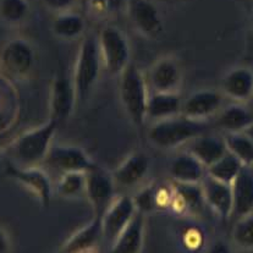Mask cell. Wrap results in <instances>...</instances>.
<instances>
[{
    "mask_svg": "<svg viewBox=\"0 0 253 253\" xmlns=\"http://www.w3.org/2000/svg\"><path fill=\"white\" fill-rule=\"evenodd\" d=\"M103 71L102 56L97 33H86L82 38L75 60L72 84L76 92L77 105H82L91 97Z\"/></svg>",
    "mask_w": 253,
    "mask_h": 253,
    "instance_id": "cell-1",
    "label": "cell"
},
{
    "mask_svg": "<svg viewBox=\"0 0 253 253\" xmlns=\"http://www.w3.org/2000/svg\"><path fill=\"white\" fill-rule=\"evenodd\" d=\"M209 132V121H196L177 115L167 120L152 123L147 130L149 144L163 151L186 146L193 138Z\"/></svg>",
    "mask_w": 253,
    "mask_h": 253,
    "instance_id": "cell-2",
    "label": "cell"
},
{
    "mask_svg": "<svg viewBox=\"0 0 253 253\" xmlns=\"http://www.w3.org/2000/svg\"><path fill=\"white\" fill-rule=\"evenodd\" d=\"M118 79L121 107L131 124L142 130L147 123V105L151 93L146 74L132 61Z\"/></svg>",
    "mask_w": 253,
    "mask_h": 253,
    "instance_id": "cell-3",
    "label": "cell"
},
{
    "mask_svg": "<svg viewBox=\"0 0 253 253\" xmlns=\"http://www.w3.org/2000/svg\"><path fill=\"white\" fill-rule=\"evenodd\" d=\"M59 125L51 119L21 133L10 146L12 161L21 167H40L53 146Z\"/></svg>",
    "mask_w": 253,
    "mask_h": 253,
    "instance_id": "cell-4",
    "label": "cell"
},
{
    "mask_svg": "<svg viewBox=\"0 0 253 253\" xmlns=\"http://www.w3.org/2000/svg\"><path fill=\"white\" fill-rule=\"evenodd\" d=\"M97 35L103 70L110 77H119L132 63L127 36L115 25L103 26Z\"/></svg>",
    "mask_w": 253,
    "mask_h": 253,
    "instance_id": "cell-5",
    "label": "cell"
},
{
    "mask_svg": "<svg viewBox=\"0 0 253 253\" xmlns=\"http://www.w3.org/2000/svg\"><path fill=\"white\" fill-rule=\"evenodd\" d=\"M36 60L35 48L26 38H11L0 48V71L11 81L27 80L33 72Z\"/></svg>",
    "mask_w": 253,
    "mask_h": 253,
    "instance_id": "cell-6",
    "label": "cell"
},
{
    "mask_svg": "<svg viewBox=\"0 0 253 253\" xmlns=\"http://www.w3.org/2000/svg\"><path fill=\"white\" fill-rule=\"evenodd\" d=\"M5 172L14 181L27 190L42 207L46 208L51 202L54 186L50 176L44 169L40 167H21L16 163L7 161Z\"/></svg>",
    "mask_w": 253,
    "mask_h": 253,
    "instance_id": "cell-7",
    "label": "cell"
},
{
    "mask_svg": "<svg viewBox=\"0 0 253 253\" xmlns=\"http://www.w3.org/2000/svg\"><path fill=\"white\" fill-rule=\"evenodd\" d=\"M86 175L84 197L92 207L93 215L102 216L116 197V185L112 172L95 163Z\"/></svg>",
    "mask_w": 253,
    "mask_h": 253,
    "instance_id": "cell-8",
    "label": "cell"
},
{
    "mask_svg": "<svg viewBox=\"0 0 253 253\" xmlns=\"http://www.w3.org/2000/svg\"><path fill=\"white\" fill-rule=\"evenodd\" d=\"M76 107L77 98L72 77L65 71H58L49 93V119L55 121L60 127L68 123Z\"/></svg>",
    "mask_w": 253,
    "mask_h": 253,
    "instance_id": "cell-9",
    "label": "cell"
},
{
    "mask_svg": "<svg viewBox=\"0 0 253 253\" xmlns=\"http://www.w3.org/2000/svg\"><path fill=\"white\" fill-rule=\"evenodd\" d=\"M137 214L132 196L116 195L110 206L100 216L103 239L112 245Z\"/></svg>",
    "mask_w": 253,
    "mask_h": 253,
    "instance_id": "cell-10",
    "label": "cell"
},
{
    "mask_svg": "<svg viewBox=\"0 0 253 253\" xmlns=\"http://www.w3.org/2000/svg\"><path fill=\"white\" fill-rule=\"evenodd\" d=\"M43 165L61 175L71 171L86 172L95 165V162L81 147L72 144H53Z\"/></svg>",
    "mask_w": 253,
    "mask_h": 253,
    "instance_id": "cell-11",
    "label": "cell"
},
{
    "mask_svg": "<svg viewBox=\"0 0 253 253\" xmlns=\"http://www.w3.org/2000/svg\"><path fill=\"white\" fill-rule=\"evenodd\" d=\"M146 79L151 92H180L184 82V69L179 59L165 55L152 64Z\"/></svg>",
    "mask_w": 253,
    "mask_h": 253,
    "instance_id": "cell-12",
    "label": "cell"
},
{
    "mask_svg": "<svg viewBox=\"0 0 253 253\" xmlns=\"http://www.w3.org/2000/svg\"><path fill=\"white\" fill-rule=\"evenodd\" d=\"M225 95L220 89L202 88L192 92L182 100L181 115L196 121H209L225 105Z\"/></svg>",
    "mask_w": 253,
    "mask_h": 253,
    "instance_id": "cell-13",
    "label": "cell"
},
{
    "mask_svg": "<svg viewBox=\"0 0 253 253\" xmlns=\"http://www.w3.org/2000/svg\"><path fill=\"white\" fill-rule=\"evenodd\" d=\"M130 19L135 30L147 40H157L164 32L162 12L151 0H135L130 6Z\"/></svg>",
    "mask_w": 253,
    "mask_h": 253,
    "instance_id": "cell-14",
    "label": "cell"
},
{
    "mask_svg": "<svg viewBox=\"0 0 253 253\" xmlns=\"http://www.w3.org/2000/svg\"><path fill=\"white\" fill-rule=\"evenodd\" d=\"M151 169V159L148 154L142 151H135L128 154L112 172L116 187L130 188L137 187L143 182Z\"/></svg>",
    "mask_w": 253,
    "mask_h": 253,
    "instance_id": "cell-15",
    "label": "cell"
},
{
    "mask_svg": "<svg viewBox=\"0 0 253 253\" xmlns=\"http://www.w3.org/2000/svg\"><path fill=\"white\" fill-rule=\"evenodd\" d=\"M220 91L226 99L237 103H249L253 98V69L237 65L224 74Z\"/></svg>",
    "mask_w": 253,
    "mask_h": 253,
    "instance_id": "cell-16",
    "label": "cell"
},
{
    "mask_svg": "<svg viewBox=\"0 0 253 253\" xmlns=\"http://www.w3.org/2000/svg\"><path fill=\"white\" fill-rule=\"evenodd\" d=\"M203 198L208 206L221 220L231 219L232 214V190L231 185L213 179L207 174L201 181Z\"/></svg>",
    "mask_w": 253,
    "mask_h": 253,
    "instance_id": "cell-17",
    "label": "cell"
},
{
    "mask_svg": "<svg viewBox=\"0 0 253 253\" xmlns=\"http://www.w3.org/2000/svg\"><path fill=\"white\" fill-rule=\"evenodd\" d=\"M215 125L224 133L245 132L253 126V109L247 103L225 104L215 116Z\"/></svg>",
    "mask_w": 253,
    "mask_h": 253,
    "instance_id": "cell-18",
    "label": "cell"
},
{
    "mask_svg": "<svg viewBox=\"0 0 253 253\" xmlns=\"http://www.w3.org/2000/svg\"><path fill=\"white\" fill-rule=\"evenodd\" d=\"M169 175L171 182L180 184H201L207 175V168L185 149L170 162Z\"/></svg>",
    "mask_w": 253,
    "mask_h": 253,
    "instance_id": "cell-19",
    "label": "cell"
},
{
    "mask_svg": "<svg viewBox=\"0 0 253 253\" xmlns=\"http://www.w3.org/2000/svg\"><path fill=\"white\" fill-rule=\"evenodd\" d=\"M232 190V214L231 219L242 218L253 213V171L252 168L241 170L234 182Z\"/></svg>",
    "mask_w": 253,
    "mask_h": 253,
    "instance_id": "cell-20",
    "label": "cell"
},
{
    "mask_svg": "<svg viewBox=\"0 0 253 253\" xmlns=\"http://www.w3.org/2000/svg\"><path fill=\"white\" fill-rule=\"evenodd\" d=\"M186 147H187L186 151L196 157L206 168L211 167V164H214L228 153L224 136L220 137V136L209 132L193 138L192 141L186 144Z\"/></svg>",
    "mask_w": 253,
    "mask_h": 253,
    "instance_id": "cell-21",
    "label": "cell"
},
{
    "mask_svg": "<svg viewBox=\"0 0 253 253\" xmlns=\"http://www.w3.org/2000/svg\"><path fill=\"white\" fill-rule=\"evenodd\" d=\"M182 100L180 92H151L147 105V121L152 123L181 114Z\"/></svg>",
    "mask_w": 253,
    "mask_h": 253,
    "instance_id": "cell-22",
    "label": "cell"
},
{
    "mask_svg": "<svg viewBox=\"0 0 253 253\" xmlns=\"http://www.w3.org/2000/svg\"><path fill=\"white\" fill-rule=\"evenodd\" d=\"M146 218L144 214L137 211L132 221L110 245L109 253H141L146 234Z\"/></svg>",
    "mask_w": 253,
    "mask_h": 253,
    "instance_id": "cell-23",
    "label": "cell"
},
{
    "mask_svg": "<svg viewBox=\"0 0 253 253\" xmlns=\"http://www.w3.org/2000/svg\"><path fill=\"white\" fill-rule=\"evenodd\" d=\"M103 239L100 216L93 215L92 220L71 235L61 246L59 253H81L94 249L97 242Z\"/></svg>",
    "mask_w": 253,
    "mask_h": 253,
    "instance_id": "cell-24",
    "label": "cell"
},
{
    "mask_svg": "<svg viewBox=\"0 0 253 253\" xmlns=\"http://www.w3.org/2000/svg\"><path fill=\"white\" fill-rule=\"evenodd\" d=\"M171 185L174 187V198H172L170 208L174 211L182 214H195L200 211L206 205L200 184L171 182Z\"/></svg>",
    "mask_w": 253,
    "mask_h": 253,
    "instance_id": "cell-25",
    "label": "cell"
},
{
    "mask_svg": "<svg viewBox=\"0 0 253 253\" xmlns=\"http://www.w3.org/2000/svg\"><path fill=\"white\" fill-rule=\"evenodd\" d=\"M54 36L63 41H76L86 35V21L74 11L56 14L51 23Z\"/></svg>",
    "mask_w": 253,
    "mask_h": 253,
    "instance_id": "cell-26",
    "label": "cell"
},
{
    "mask_svg": "<svg viewBox=\"0 0 253 253\" xmlns=\"http://www.w3.org/2000/svg\"><path fill=\"white\" fill-rule=\"evenodd\" d=\"M226 148L232 156L236 157L242 165L246 168H253V138L249 133L232 132L224 133Z\"/></svg>",
    "mask_w": 253,
    "mask_h": 253,
    "instance_id": "cell-27",
    "label": "cell"
},
{
    "mask_svg": "<svg viewBox=\"0 0 253 253\" xmlns=\"http://www.w3.org/2000/svg\"><path fill=\"white\" fill-rule=\"evenodd\" d=\"M11 80L0 74V131H4L16 118V94Z\"/></svg>",
    "mask_w": 253,
    "mask_h": 253,
    "instance_id": "cell-28",
    "label": "cell"
},
{
    "mask_svg": "<svg viewBox=\"0 0 253 253\" xmlns=\"http://www.w3.org/2000/svg\"><path fill=\"white\" fill-rule=\"evenodd\" d=\"M86 190V175L84 172L71 171L61 174L54 187V192L65 200H74L84 196Z\"/></svg>",
    "mask_w": 253,
    "mask_h": 253,
    "instance_id": "cell-29",
    "label": "cell"
},
{
    "mask_svg": "<svg viewBox=\"0 0 253 253\" xmlns=\"http://www.w3.org/2000/svg\"><path fill=\"white\" fill-rule=\"evenodd\" d=\"M244 168L242 163L228 151L225 156L207 168V174L213 179L231 185Z\"/></svg>",
    "mask_w": 253,
    "mask_h": 253,
    "instance_id": "cell-30",
    "label": "cell"
},
{
    "mask_svg": "<svg viewBox=\"0 0 253 253\" xmlns=\"http://www.w3.org/2000/svg\"><path fill=\"white\" fill-rule=\"evenodd\" d=\"M231 242L240 251H253V213L234 220Z\"/></svg>",
    "mask_w": 253,
    "mask_h": 253,
    "instance_id": "cell-31",
    "label": "cell"
},
{
    "mask_svg": "<svg viewBox=\"0 0 253 253\" xmlns=\"http://www.w3.org/2000/svg\"><path fill=\"white\" fill-rule=\"evenodd\" d=\"M30 15L28 0H0V19L10 26H19Z\"/></svg>",
    "mask_w": 253,
    "mask_h": 253,
    "instance_id": "cell-32",
    "label": "cell"
},
{
    "mask_svg": "<svg viewBox=\"0 0 253 253\" xmlns=\"http://www.w3.org/2000/svg\"><path fill=\"white\" fill-rule=\"evenodd\" d=\"M156 190L157 185L151 184L141 187L135 196H132L133 202H135L136 208L139 213L148 215L152 211H157V203H156Z\"/></svg>",
    "mask_w": 253,
    "mask_h": 253,
    "instance_id": "cell-33",
    "label": "cell"
},
{
    "mask_svg": "<svg viewBox=\"0 0 253 253\" xmlns=\"http://www.w3.org/2000/svg\"><path fill=\"white\" fill-rule=\"evenodd\" d=\"M88 12L95 19H103L110 11V0H88Z\"/></svg>",
    "mask_w": 253,
    "mask_h": 253,
    "instance_id": "cell-34",
    "label": "cell"
},
{
    "mask_svg": "<svg viewBox=\"0 0 253 253\" xmlns=\"http://www.w3.org/2000/svg\"><path fill=\"white\" fill-rule=\"evenodd\" d=\"M76 2L77 0H43V4L45 5L46 9L55 14L72 11V7L76 5Z\"/></svg>",
    "mask_w": 253,
    "mask_h": 253,
    "instance_id": "cell-35",
    "label": "cell"
},
{
    "mask_svg": "<svg viewBox=\"0 0 253 253\" xmlns=\"http://www.w3.org/2000/svg\"><path fill=\"white\" fill-rule=\"evenodd\" d=\"M207 253H235L234 249L228 241L223 239H218L213 241L209 246Z\"/></svg>",
    "mask_w": 253,
    "mask_h": 253,
    "instance_id": "cell-36",
    "label": "cell"
},
{
    "mask_svg": "<svg viewBox=\"0 0 253 253\" xmlns=\"http://www.w3.org/2000/svg\"><path fill=\"white\" fill-rule=\"evenodd\" d=\"M12 245L7 231L0 225V253H11Z\"/></svg>",
    "mask_w": 253,
    "mask_h": 253,
    "instance_id": "cell-37",
    "label": "cell"
},
{
    "mask_svg": "<svg viewBox=\"0 0 253 253\" xmlns=\"http://www.w3.org/2000/svg\"><path fill=\"white\" fill-rule=\"evenodd\" d=\"M246 132H247V133H249V135H250V136H251V137L253 138V126H251V127H250V128H249V130H247V131H246Z\"/></svg>",
    "mask_w": 253,
    "mask_h": 253,
    "instance_id": "cell-38",
    "label": "cell"
},
{
    "mask_svg": "<svg viewBox=\"0 0 253 253\" xmlns=\"http://www.w3.org/2000/svg\"><path fill=\"white\" fill-rule=\"evenodd\" d=\"M251 26H252V31H253V16H252V20H251Z\"/></svg>",
    "mask_w": 253,
    "mask_h": 253,
    "instance_id": "cell-39",
    "label": "cell"
},
{
    "mask_svg": "<svg viewBox=\"0 0 253 253\" xmlns=\"http://www.w3.org/2000/svg\"><path fill=\"white\" fill-rule=\"evenodd\" d=\"M251 102H253V98H252V100H251Z\"/></svg>",
    "mask_w": 253,
    "mask_h": 253,
    "instance_id": "cell-40",
    "label": "cell"
}]
</instances>
